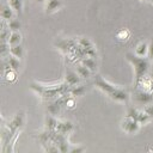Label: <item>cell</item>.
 <instances>
[{"mask_svg": "<svg viewBox=\"0 0 153 153\" xmlns=\"http://www.w3.org/2000/svg\"><path fill=\"white\" fill-rule=\"evenodd\" d=\"M127 60L133 65L134 67V72H135V81H137L141 76L148 74L149 71V59L148 57H142V56H137L136 54H131V53H127L126 54Z\"/></svg>", "mask_w": 153, "mask_h": 153, "instance_id": "obj_1", "label": "cell"}, {"mask_svg": "<svg viewBox=\"0 0 153 153\" xmlns=\"http://www.w3.org/2000/svg\"><path fill=\"white\" fill-rule=\"evenodd\" d=\"M24 122H25V114L24 112H17L12 118L11 121L7 123L6 128L8 130V133L11 134V136H13L18 130H20V128L24 126Z\"/></svg>", "mask_w": 153, "mask_h": 153, "instance_id": "obj_2", "label": "cell"}, {"mask_svg": "<svg viewBox=\"0 0 153 153\" xmlns=\"http://www.w3.org/2000/svg\"><path fill=\"white\" fill-rule=\"evenodd\" d=\"M127 116H129V117L136 120L140 124H146V123H148V122L152 120L151 116H149L145 110H139V109L133 108V106H129V108H128V110H127Z\"/></svg>", "mask_w": 153, "mask_h": 153, "instance_id": "obj_3", "label": "cell"}, {"mask_svg": "<svg viewBox=\"0 0 153 153\" xmlns=\"http://www.w3.org/2000/svg\"><path fill=\"white\" fill-rule=\"evenodd\" d=\"M121 128L123 131H126L128 134H135L140 130V123L136 120H134L129 116H126L121 122Z\"/></svg>", "mask_w": 153, "mask_h": 153, "instance_id": "obj_4", "label": "cell"}, {"mask_svg": "<svg viewBox=\"0 0 153 153\" xmlns=\"http://www.w3.org/2000/svg\"><path fill=\"white\" fill-rule=\"evenodd\" d=\"M134 86H135V88H139L141 91L153 93V78L151 76V74H146V75L141 76L137 81H135Z\"/></svg>", "mask_w": 153, "mask_h": 153, "instance_id": "obj_5", "label": "cell"}, {"mask_svg": "<svg viewBox=\"0 0 153 153\" xmlns=\"http://www.w3.org/2000/svg\"><path fill=\"white\" fill-rule=\"evenodd\" d=\"M94 85H96L99 90H102L104 93H106L108 96H110V94L117 88L115 85L110 84L109 81H106L105 79H103L100 75H96V76H94Z\"/></svg>", "mask_w": 153, "mask_h": 153, "instance_id": "obj_6", "label": "cell"}, {"mask_svg": "<svg viewBox=\"0 0 153 153\" xmlns=\"http://www.w3.org/2000/svg\"><path fill=\"white\" fill-rule=\"evenodd\" d=\"M135 99L141 103V104H149L152 100H153V93H149V92H145V91H141L139 88H135Z\"/></svg>", "mask_w": 153, "mask_h": 153, "instance_id": "obj_7", "label": "cell"}, {"mask_svg": "<svg viewBox=\"0 0 153 153\" xmlns=\"http://www.w3.org/2000/svg\"><path fill=\"white\" fill-rule=\"evenodd\" d=\"M109 97H110L111 99L116 100V102H128V99H129V93H128L126 90L117 87Z\"/></svg>", "mask_w": 153, "mask_h": 153, "instance_id": "obj_8", "label": "cell"}, {"mask_svg": "<svg viewBox=\"0 0 153 153\" xmlns=\"http://www.w3.org/2000/svg\"><path fill=\"white\" fill-rule=\"evenodd\" d=\"M73 128H74V126H73L72 122L57 120V124H56L55 131H57V133H60V134H68V133H71V131L73 130Z\"/></svg>", "mask_w": 153, "mask_h": 153, "instance_id": "obj_9", "label": "cell"}, {"mask_svg": "<svg viewBox=\"0 0 153 153\" xmlns=\"http://www.w3.org/2000/svg\"><path fill=\"white\" fill-rule=\"evenodd\" d=\"M62 6H63L62 0H47V2H45V13L51 14L55 11L60 10Z\"/></svg>", "mask_w": 153, "mask_h": 153, "instance_id": "obj_10", "label": "cell"}, {"mask_svg": "<svg viewBox=\"0 0 153 153\" xmlns=\"http://www.w3.org/2000/svg\"><path fill=\"white\" fill-rule=\"evenodd\" d=\"M0 17H1L4 20H11V19H13V17H14V10H13L10 5L2 4L1 10H0Z\"/></svg>", "mask_w": 153, "mask_h": 153, "instance_id": "obj_11", "label": "cell"}, {"mask_svg": "<svg viewBox=\"0 0 153 153\" xmlns=\"http://www.w3.org/2000/svg\"><path fill=\"white\" fill-rule=\"evenodd\" d=\"M65 81L69 86H74V85H78L80 82V76H79V74L76 72L67 71L66 72V75H65Z\"/></svg>", "mask_w": 153, "mask_h": 153, "instance_id": "obj_12", "label": "cell"}, {"mask_svg": "<svg viewBox=\"0 0 153 153\" xmlns=\"http://www.w3.org/2000/svg\"><path fill=\"white\" fill-rule=\"evenodd\" d=\"M6 66H5V69H8V68H12L14 71H18L19 69V66H20V62H19V59L14 55H10L7 56V61H6Z\"/></svg>", "mask_w": 153, "mask_h": 153, "instance_id": "obj_13", "label": "cell"}, {"mask_svg": "<svg viewBox=\"0 0 153 153\" xmlns=\"http://www.w3.org/2000/svg\"><path fill=\"white\" fill-rule=\"evenodd\" d=\"M80 63L84 65V66H86L91 72H96V69H97V61H96L94 57L86 56V57H84V59L80 60Z\"/></svg>", "mask_w": 153, "mask_h": 153, "instance_id": "obj_14", "label": "cell"}, {"mask_svg": "<svg viewBox=\"0 0 153 153\" xmlns=\"http://www.w3.org/2000/svg\"><path fill=\"white\" fill-rule=\"evenodd\" d=\"M135 54L137 56H142V57L148 55V43L147 42H140L135 48Z\"/></svg>", "mask_w": 153, "mask_h": 153, "instance_id": "obj_15", "label": "cell"}, {"mask_svg": "<svg viewBox=\"0 0 153 153\" xmlns=\"http://www.w3.org/2000/svg\"><path fill=\"white\" fill-rule=\"evenodd\" d=\"M85 92H86V86L85 85H79L78 84V85L71 86V88H69V94H72L74 97H80Z\"/></svg>", "mask_w": 153, "mask_h": 153, "instance_id": "obj_16", "label": "cell"}, {"mask_svg": "<svg viewBox=\"0 0 153 153\" xmlns=\"http://www.w3.org/2000/svg\"><path fill=\"white\" fill-rule=\"evenodd\" d=\"M75 72H76V73L79 74V76L82 78V79H87V78H90V75H91V73H92L86 66H84V65H81V63L76 66Z\"/></svg>", "mask_w": 153, "mask_h": 153, "instance_id": "obj_17", "label": "cell"}, {"mask_svg": "<svg viewBox=\"0 0 153 153\" xmlns=\"http://www.w3.org/2000/svg\"><path fill=\"white\" fill-rule=\"evenodd\" d=\"M130 37V31L127 29V27H123V29H120L117 32H116V38L121 42H126L128 41V38Z\"/></svg>", "mask_w": 153, "mask_h": 153, "instance_id": "obj_18", "label": "cell"}, {"mask_svg": "<svg viewBox=\"0 0 153 153\" xmlns=\"http://www.w3.org/2000/svg\"><path fill=\"white\" fill-rule=\"evenodd\" d=\"M20 41H22V35L18 31H12L10 37H8V44L10 45L20 44Z\"/></svg>", "mask_w": 153, "mask_h": 153, "instance_id": "obj_19", "label": "cell"}, {"mask_svg": "<svg viewBox=\"0 0 153 153\" xmlns=\"http://www.w3.org/2000/svg\"><path fill=\"white\" fill-rule=\"evenodd\" d=\"M8 5L14 10L16 13L20 14L23 10V0H8Z\"/></svg>", "mask_w": 153, "mask_h": 153, "instance_id": "obj_20", "label": "cell"}, {"mask_svg": "<svg viewBox=\"0 0 153 153\" xmlns=\"http://www.w3.org/2000/svg\"><path fill=\"white\" fill-rule=\"evenodd\" d=\"M45 123H47V124H45V129L55 131V129H56V124H57V120H56L53 115H50V116L47 117Z\"/></svg>", "mask_w": 153, "mask_h": 153, "instance_id": "obj_21", "label": "cell"}, {"mask_svg": "<svg viewBox=\"0 0 153 153\" xmlns=\"http://www.w3.org/2000/svg\"><path fill=\"white\" fill-rule=\"evenodd\" d=\"M5 79L8 82H14L17 80V71H14L12 68L5 69Z\"/></svg>", "mask_w": 153, "mask_h": 153, "instance_id": "obj_22", "label": "cell"}, {"mask_svg": "<svg viewBox=\"0 0 153 153\" xmlns=\"http://www.w3.org/2000/svg\"><path fill=\"white\" fill-rule=\"evenodd\" d=\"M10 54L17 56V57H22L24 51H23V47L20 44H16V45H11L10 48Z\"/></svg>", "mask_w": 153, "mask_h": 153, "instance_id": "obj_23", "label": "cell"}, {"mask_svg": "<svg viewBox=\"0 0 153 153\" xmlns=\"http://www.w3.org/2000/svg\"><path fill=\"white\" fill-rule=\"evenodd\" d=\"M76 105V102H75V97L72 96V94H68L67 98H66V103H65V106L67 109H74Z\"/></svg>", "mask_w": 153, "mask_h": 153, "instance_id": "obj_24", "label": "cell"}, {"mask_svg": "<svg viewBox=\"0 0 153 153\" xmlns=\"http://www.w3.org/2000/svg\"><path fill=\"white\" fill-rule=\"evenodd\" d=\"M7 25H8V29H10L11 31H18V30L20 29V23H19V20H17V19H11V20H8Z\"/></svg>", "mask_w": 153, "mask_h": 153, "instance_id": "obj_25", "label": "cell"}, {"mask_svg": "<svg viewBox=\"0 0 153 153\" xmlns=\"http://www.w3.org/2000/svg\"><path fill=\"white\" fill-rule=\"evenodd\" d=\"M143 110L151 116V118L153 120V104H148V105H146L145 108H143Z\"/></svg>", "mask_w": 153, "mask_h": 153, "instance_id": "obj_26", "label": "cell"}, {"mask_svg": "<svg viewBox=\"0 0 153 153\" xmlns=\"http://www.w3.org/2000/svg\"><path fill=\"white\" fill-rule=\"evenodd\" d=\"M148 59H153V38H151L148 43Z\"/></svg>", "mask_w": 153, "mask_h": 153, "instance_id": "obj_27", "label": "cell"}, {"mask_svg": "<svg viewBox=\"0 0 153 153\" xmlns=\"http://www.w3.org/2000/svg\"><path fill=\"white\" fill-rule=\"evenodd\" d=\"M36 1H37V2H44L45 0H36Z\"/></svg>", "mask_w": 153, "mask_h": 153, "instance_id": "obj_28", "label": "cell"}, {"mask_svg": "<svg viewBox=\"0 0 153 153\" xmlns=\"http://www.w3.org/2000/svg\"><path fill=\"white\" fill-rule=\"evenodd\" d=\"M151 76L153 78V68H152V71H151Z\"/></svg>", "mask_w": 153, "mask_h": 153, "instance_id": "obj_29", "label": "cell"}, {"mask_svg": "<svg viewBox=\"0 0 153 153\" xmlns=\"http://www.w3.org/2000/svg\"><path fill=\"white\" fill-rule=\"evenodd\" d=\"M141 1H151V0H141Z\"/></svg>", "mask_w": 153, "mask_h": 153, "instance_id": "obj_30", "label": "cell"}, {"mask_svg": "<svg viewBox=\"0 0 153 153\" xmlns=\"http://www.w3.org/2000/svg\"><path fill=\"white\" fill-rule=\"evenodd\" d=\"M151 4H152V5H153V0H151Z\"/></svg>", "mask_w": 153, "mask_h": 153, "instance_id": "obj_31", "label": "cell"}, {"mask_svg": "<svg viewBox=\"0 0 153 153\" xmlns=\"http://www.w3.org/2000/svg\"><path fill=\"white\" fill-rule=\"evenodd\" d=\"M152 68H153V62H152Z\"/></svg>", "mask_w": 153, "mask_h": 153, "instance_id": "obj_32", "label": "cell"}]
</instances>
